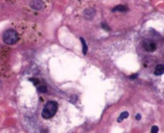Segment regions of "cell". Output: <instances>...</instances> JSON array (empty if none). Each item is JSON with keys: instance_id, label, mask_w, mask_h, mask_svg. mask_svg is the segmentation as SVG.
Returning a JSON list of instances; mask_svg holds the SVG:
<instances>
[{"instance_id": "obj_4", "label": "cell", "mask_w": 164, "mask_h": 133, "mask_svg": "<svg viewBox=\"0 0 164 133\" xmlns=\"http://www.w3.org/2000/svg\"><path fill=\"white\" fill-rule=\"evenodd\" d=\"M29 6L32 10L38 11L44 8V2L43 0H30Z\"/></svg>"}, {"instance_id": "obj_12", "label": "cell", "mask_w": 164, "mask_h": 133, "mask_svg": "<svg viewBox=\"0 0 164 133\" xmlns=\"http://www.w3.org/2000/svg\"><path fill=\"white\" fill-rule=\"evenodd\" d=\"M101 26L106 31H110V28L109 26L108 25V24L105 23H102L101 24Z\"/></svg>"}, {"instance_id": "obj_7", "label": "cell", "mask_w": 164, "mask_h": 133, "mask_svg": "<svg viewBox=\"0 0 164 133\" xmlns=\"http://www.w3.org/2000/svg\"><path fill=\"white\" fill-rule=\"evenodd\" d=\"M128 11V8L126 6L122 5H119L118 6L115 7L113 8V10H112V12H123V13H126Z\"/></svg>"}, {"instance_id": "obj_5", "label": "cell", "mask_w": 164, "mask_h": 133, "mask_svg": "<svg viewBox=\"0 0 164 133\" xmlns=\"http://www.w3.org/2000/svg\"><path fill=\"white\" fill-rule=\"evenodd\" d=\"M6 49L1 47L0 49V68H6L7 61V55L6 53Z\"/></svg>"}, {"instance_id": "obj_2", "label": "cell", "mask_w": 164, "mask_h": 133, "mask_svg": "<svg viewBox=\"0 0 164 133\" xmlns=\"http://www.w3.org/2000/svg\"><path fill=\"white\" fill-rule=\"evenodd\" d=\"M58 109V104L55 101H48L42 111V116L45 119H49L55 116Z\"/></svg>"}, {"instance_id": "obj_6", "label": "cell", "mask_w": 164, "mask_h": 133, "mask_svg": "<svg viewBox=\"0 0 164 133\" xmlns=\"http://www.w3.org/2000/svg\"><path fill=\"white\" fill-rule=\"evenodd\" d=\"M84 13L85 18L87 19L90 20L93 19L96 12H95V10L93 9H89L85 10Z\"/></svg>"}, {"instance_id": "obj_11", "label": "cell", "mask_w": 164, "mask_h": 133, "mask_svg": "<svg viewBox=\"0 0 164 133\" xmlns=\"http://www.w3.org/2000/svg\"><path fill=\"white\" fill-rule=\"evenodd\" d=\"M38 90L40 92L43 93H45L46 92H47V88L44 85H41V86L39 87L38 88Z\"/></svg>"}, {"instance_id": "obj_10", "label": "cell", "mask_w": 164, "mask_h": 133, "mask_svg": "<svg viewBox=\"0 0 164 133\" xmlns=\"http://www.w3.org/2000/svg\"><path fill=\"white\" fill-rule=\"evenodd\" d=\"M129 116V113L127 111H124V112H123L122 114H120V115L119 116V117L118 119V123H120L122 122L123 120L125 119H127V117Z\"/></svg>"}, {"instance_id": "obj_1", "label": "cell", "mask_w": 164, "mask_h": 133, "mask_svg": "<svg viewBox=\"0 0 164 133\" xmlns=\"http://www.w3.org/2000/svg\"><path fill=\"white\" fill-rule=\"evenodd\" d=\"M3 42L7 45H15L19 42L17 32L13 28L6 30L2 36Z\"/></svg>"}, {"instance_id": "obj_3", "label": "cell", "mask_w": 164, "mask_h": 133, "mask_svg": "<svg viewBox=\"0 0 164 133\" xmlns=\"http://www.w3.org/2000/svg\"><path fill=\"white\" fill-rule=\"evenodd\" d=\"M142 45L145 50L148 52H154L156 49L155 43L150 39H145L142 42Z\"/></svg>"}, {"instance_id": "obj_8", "label": "cell", "mask_w": 164, "mask_h": 133, "mask_svg": "<svg viewBox=\"0 0 164 133\" xmlns=\"http://www.w3.org/2000/svg\"><path fill=\"white\" fill-rule=\"evenodd\" d=\"M164 66L163 65H158L155 68L154 75L157 76H160L164 74Z\"/></svg>"}, {"instance_id": "obj_13", "label": "cell", "mask_w": 164, "mask_h": 133, "mask_svg": "<svg viewBox=\"0 0 164 133\" xmlns=\"http://www.w3.org/2000/svg\"><path fill=\"white\" fill-rule=\"evenodd\" d=\"M158 130H159V129L157 126H153L152 127L151 132L152 133H158Z\"/></svg>"}, {"instance_id": "obj_14", "label": "cell", "mask_w": 164, "mask_h": 133, "mask_svg": "<svg viewBox=\"0 0 164 133\" xmlns=\"http://www.w3.org/2000/svg\"><path fill=\"white\" fill-rule=\"evenodd\" d=\"M138 75H139L138 74H135L133 75L132 76H130V78H131V79H135L136 78H137Z\"/></svg>"}, {"instance_id": "obj_15", "label": "cell", "mask_w": 164, "mask_h": 133, "mask_svg": "<svg viewBox=\"0 0 164 133\" xmlns=\"http://www.w3.org/2000/svg\"><path fill=\"white\" fill-rule=\"evenodd\" d=\"M135 119L137 120H140L141 119V115L140 114H137L135 116Z\"/></svg>"}, {"instance_id": "obj_9", "label": "cell", "mask_w": 164, "mask_h": 133, "mask_svg": "<svg viewBox=\"0 0 164 133\" xmlns=\"http://www.w3.org/2000/svg\"><path fill=\"white\" fill-rule=\"evenodd\" d=\"M80 40L82 44V52H83V54L85 55L87 53V50H88V47H87V45L86 43V42H85V39L81 37Z\"/></svg>"}]
</instances>
